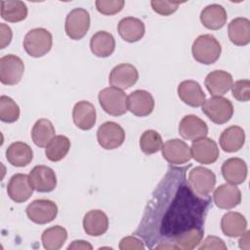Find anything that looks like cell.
<instances>
[{
    "label": "cell",
    "instance_id": "cell-1",
    "mask_svg": "<svg viewBox=\"0 0 250 250\" xmlns=\"http://www.w3.org/2000/svg\"><path fill=\"white\" fill-rule=\"evenodd\" d=\"M222 52L220 42L211 34L199 35L193 42L191 53L193 59L203 64H212L218 61Z\"/></svg>",
    "mask_w": 250,
    "mask_h": 250
},
{
    "label": "cell",
    "instance_id": "cell-2",
    "mask_svg": "<svg viewBox=\"0 0 250 250\" xmlns=\"http://www.w3.org/2000/svg\"><path fill=\"white\" fill-rule=\"evenodd\" d=\"M53 45V36L45 28L38 27L29 30L23 39V48L25 52L33 58L45 56L51 50Z\"/></svg>",
    "mask_w": 250,
    "mask_h": 250
},
{
    "label": "cell",
    "instance_id": "cell-3",
    "mask_svg": "<svg viewBox=\"0 0 250 250\" xmlns=\"http://www.w3.org/2000/svg\"><path fill=\"white\" fill-rule=\"evenodd\" d=\"M98 99L102 108L109 115L120 116L128 110L127 95L120 89L114 87L104 88L100 91Z\"/></svg>",
    "mask_w": 250,
    "mask_h": 250
},
{
    "label": "cell",
    "instance_id": "cell-4",
    "mask_svg": "<svg viewBox=\"0 0 250 250\" xmlns=\"http://www.w3.org/2000/svg\"><path fill=\"white\" fill-rule=\"evenodd\" d=\"M202 112L214 123H227L233 114L231 102L222 96H214L202 104Z\"/></svg>",
    "mask_w": 250,
    "mask_h": 250
},
{
    "label": "cell",
    "instance_id": "cell-5",
    "mask_svg": "<svg viewBox=\"0 0 250 250\" xmlns=\"http://www.w3.org/2000/svg\"><path fill=\"white\" fill-rule=\"evenodd\" d=\"M90 27V14L83 8H75L71 10L64 23L66 35L72 40L82 39L88 32Z\"/></svg>",
    "mask_w": 250,
    "mask_h": 250
},
{
    "label": "cell",
    "instance_id": "cell-6",
    "mask_svg": "<svg viewBox=\"0 0 250 250\" xmlns=\"http://www.w3.org/2000/svg\"><path fill=\"white\" fill-rule=\"evenodd\" d=\"M24 63L22 60L13 54L5 55L0 59V81L4 85L18 84L23 75Z\"/></svg>",
    "mask_w": 250,
    "mask_h": 250
},
{
    "label": "cell",
    "instance_id": "cell-7",
    "mask_svg": "<svg viewBox=\"0 0 250 250\" xmlns=\"http://www.w3.org/2000/svg\"><path fill=\"white\" fill-rule=\"evenodd\" d=\"M188 186L199 196H207L215 188V174L202 166L191 169L188 173Z\"/></svg>",
    "mask_w": 250,
    "mask_h": 250
},
{
    "label": "cell",
    "instance_id": "cell-8",
    "mask_svg": "<svg viewBox=\"0 0 250 250\" xmlns=\"http://www.w3.org/2000/svg\"><path fill=\"white\" fill-rule=\"evenodd\" d=\"M25 212L28 219L33 223L45 225L57 217L58 206L49 199H36L27 205Z\"/></svg>",
    "mask_w": 250,
    "mask_h": 250
},
{
    "label": "cell",
    "instance_id": "cell-9",
    "mask_svg": "<svg viewBox=\"0 0 250 250\" xmlns=\"http://www.w3.org/2000/svg\"><path fill=\"white\" fill-rule=\"evenodd\" d=\"M99 145L104 149H114L119 147L125 141L123 128L112 121L103 123L97 131Z\"/></svg>",
    "mask_w": 250,
    "mask_h": 250
},
{
    "label": "cell",
    "instance_id": "cell-10",
    "mask_svg": "<svg viewBox=\"0 0 250 250\" xmlns=\"http://www.w3.org/2000/svg\"><path fill=\"white\" fill-rule=\"evenodd\" d=\"M138 79L139 72L133 64L120 63L115 65L110 71L108 82L111 87L126 90L135 85Z\"/></svg>",
    "mask_w": 250,
    "mask_h": 250
},
{
    "label": "cell",
    "instance_id": "cell-11",
    "mask_svg": "<svg viewBox=\"0 0 250 250\" xmlns=\"http://www.w3.org/2000/svg\"><path fill=\"white\" fill-rule=\"evenodd\" d=\"M190 153L195 161L201 164H212L219 157V147L214 140L204 137L192 141Z\"/></svg>",
    "mask_w": 250,
    "mask_h": 250
},
{
    "label": "cell",
    "instance_id": "cell-12",
    "mask_svg": "<svg viewBox=\"0 0 250 250\" xmlns=\"http://www.w3.org/2000/svg\"><path fill=\"white\" fill-rule=\"evenodd\" d=\"M163 158L174 165H181L188 162L191 158L190 147L184 141L179 139L168 140L161 147Z\"/></svg>",
    "mask_w": 250,
    "mask_h": 250
},
{
    "label": "cell",
    "instance_id": "cell-13",
    "mask_svg": "<svg viewBox=\"0 0 250 250\" xmlns=\"http://www.w3.org/2000/svg\"><path fill=\"white\" fill-rule=\"evenodd\" d=\"M154 108V99L146 90H135L127 97V109L136 116H147Z\"/></svg>",
    "mask_w": 250,
    "mask_h": 250
},
{
    "label": "cell",
    "instance_id": "cell-14",
    "mask_svg": "<svg viewBox=\"0 0 250 250\" xmlns=\"http://www.w3.org/2000/svg\"><path fill=\"white\" fill-rule=\"evenodd\" d=\"M33 190L34 188L29 180V176L21 173L12 176L7 186L9 197L17 203H22L29 199Z\"/></svg>",
    "mask_w": 250,
    "mask_h": 250
},
{
    "label": "cell",
    "instance_id": "cell-15",
    "mask_svg": "<svg viewBox=\"0 0 250 250\" xmlns=\"http://www.w3.org/2000/svg\"><path fill=\"white\" fill-rule=\"evenodd\" d=\"M28 176L33 188L38 192H50L57 186V176L54 170L48 166L37 165Z\"/></svg>",
    "mask_w": 250,
    "mask_h": 250
},
{
    "label": "cell",
    "instance_id": "cell-16",
    "mask_svg": "<svg viewBox=\"0 0 250 250\" xmlns=\"http://www.w3.org/2000/svg\"><path fill=\"white\" fill-rule=\"evenodd\" d=\"M179 134L186 140L195 141L206 137L208 134V127L198 116L188 114L184 116L180 121Z\"/></svg>",
    "mask_w": 250,
    "mask_h": 250
},
{
    "label": "cell",
    "instance_id": "cell-17",
    "mask_svg": "<svg viewBox=\"0 0 250 250\" xmlns=\"http://www.w3.org/2000/svg\"><path fill=\"white\" fill-rule=\"evenodd\" d=\"M213 199L217 207L231 209L241 202V192L235 185L223 184L215 189Z\"/></svg>",
    "mask_w": 250,
    "mask_h": 250
},
{
    "label": "cell",
    "instance_id": "cell-18",
    "mask_svg": "<svg viewBox=\"0 0 250 250\" xmlns=\"http://www.w3.org/2000/svg\"><path fill=\"white\" fill-rule=\"evenodd\" d=\"M204 83L211 95L223 96L230 90L233 84V79L230 73L218 69L209 72L205 77Z\"/></svg>",
    "mask_w": 250,
    "mask_h": 250
},
{
    "label": "cell",
    "instance_id": "cell-19",
    "mask_svg": "<svg viewBox=\"0 0 250 250\" xmlns=\"http://www.w3.org/2000/svg\"><path fill=\"white\" fill-rule=\"evenodd\" d=\"M178 96L186 104L198 107L205 102V94L199 83L193 80H185L178 86Z\"/></svg>",
    "mask_w": 250,
    "mask_h": 250
},
{
    "label": "cell",
    "instance_id": "cell-20",
    "mask_svg": "<svg viewBox=\"0 0 250 250\" xmlns=\"http://www.w3.org/2000/svg\"><path fill=\"white\" fill-rule=\"evenodd\" d=\"M222 175L224 179L231 185L242 184L247 177V165L244 160L238 157L227 159L222 165Z\"/></svg>",
    "mask_w": 250,
    "mask_h": 250
},
{
    "label": "cell",
    "instance_id": "cell-21",
    "mask_svg": "<svg viewBox=\"0 0 250 250\" xmlns=\"http://www.w3.org/2000/svg\"><path fill=\"white\" fill-rule=\"evenodd\" d=\"M72 118L79 129L90 130L96 123V108L90 102L80 101L73 106Z\"/></svg>",
    "mask_w": 250,
    "mask_h": 250
},
{
    "label": "cell",
    "instance_id": "cell-22",
    "mask_svg": "<svg viewBox=\"0 0 250 250\" xmlns=\"http://www.w3.org/2000/svg\"><path fill=\"white\" fill-rule=\"evenodd\" d=\"M119 35L129 43L137 42L143 38L146 32L145 23L137 18L127 17L120 20L117 25Z\"/></svg>",
    "mask_w": 250,
    "mask_h": 250
},
{
    "label": "cell",
    "instance_id": "cell-23",
    "mask_svg": "<svg viewBox=\"0 0 250 250\" xmlns=\"http://www.w3.org/2000/svg\"><path fill=\"white\" fill-rule=\"evenodd\" d=\"M83 229L91 236H100L108 229V218L102 210H91L83 218Z\"/></svg>",
    "mask_w": 250,
    "mask_h": 250
},
{
    "label": "cell",
    "instance_id": "cell-24",
    "mask_svg": "<svg viewBox=\"0 0 250 250\" xmlns=\"http://www.w3.org/2000/svg\"><path fill=\"white\" fill-rule=\"evenodd\" d=\"M227 12L222 5L211 4L206 6L200 14V21L202 24L212 30L222 28L227 22Z\"/></svg>",
    "mask_w": 250,
    "mask_h": 250
},
{
    "label": "cell",
    "instance_id": "cell-25",
    "mask_svg": "<svg viewBox=\"0 0 250 250\" xmlns=\"http://www.w3.org/2000/svg\"><path fill=\"white\" fill-rule=\"evenodd\" d=\"M220 146L224 151L235 152L238 151L245 143L244 130L236 125L229 126L225 129L220 136Z\"/></svg>",
    "mask_w": 250,
    "mask_h": 250
},
{
    "label": "cell",
    "instance_id": "cell-26",
    "mask_svg": "<svg viewBox=\"0 0 250 250\" xmlns=\"http://www.w3.org/2000/svg\"><path fill=\"white\" fill-rule=\"evenodd\" d=\"M6 158L13 166L24 167L31 162L33 151L26 143L15 142L6 149Z\"/></svg>",
    "mask_w": 250,
    "mask_h": 250
},
{
    "label": "cell",
    "instance_id": "cell-27",
    "mask_svg": "<svg viewBox=\"0 0 250 250\" xmlns=\"http://www.w3.org/2000/svg\"><path fill=\"white\" fill-rule=\"evenodd\" d=\"M90 49L99 58L109 57L115 50L114 37L107 31H98L91 37Z\"/></svg>",
    "mask_w": 250,
    "mask_h": 250
},
{
    "label": "cell",
    "instance_id": "cell-28",
    "mask_svg": "<svg viewBox=\"0 0 250 250\" xmlns=\"http://www.w3.org/2000/svg\"><path fill=\"white\" fill-rule=\"evenodd\" d=\"M229 38L234 45L245 46L250 42V21L246 18H235L228 26Z\"/></svg>",
    "mask_w": 250,
    "mask_h": 250
},
{
    "label": "cell",
    "instance_id": "cell-29",
    "mask_svg": "<svg viewBox=\"0 0 250 250\" xmlns=\"http://www.w3.org/2000/svg\"><path fill=\"white\" fill-rule=\"evenodd\" d=\"M247 228L245 217L238 212L226 213L221 221L222 231L229 237H237L242 235Z\"/></svg>",
    "mask_w": 250,
    "mask_h": 250
},
{
    "label": "cell",
    "instance_id": "cell-30",
    "mask_svg": "<svg viewBox=\"0 0 250 250\" xmlns=\"http://www.w3.org/2000/svg\"><path fill=\"white\" fill-rule=\"evenodd\" d=\"M56 131L53 123L46 118L38 119L31 130V139L35 146L46 147L47 145L55 137Z\"/></svg>",
    "mask_w": 250,
    "mask_h": 250
},
{
    "label": "cell",
    "instance_id": "cell-31",
    "mask_svg": "<svg viewBox=\"0 0 250 250\" xmlns=\"http://www.w3.org/2000/svg\"><path fill=\"white\" fill-rule=\"evenodd\" d=\"M0 15L9 22L21 21L27 16V7L20 0H2Z\"/></svg>",
    "mask_w": 250,
    "mask_h": 250
},
{
    "label": "cell",
    "instance_id": "cell-32",
    "mask_svg": "<svg viewBox=\"0 0 250 250\" xmlns=\"http://www.w3.org/2000/svg\"><path fill=\"white\" fill-rule=\"evenodd\" d=\"M70 148V141L66 136H55L45 148L46 157L52 162H58L64 158Z\"/></svg>",
    "mask_w": 250,
    "mask_h": 250
},
{
    "label": "cell",
    "instance_id": "cell-33",
    "mask_svg": "<svg viewBox=\"0 0 250 250\" xmlns=\"http://www.w3.org/2000/svg\"><path fill=\"white\" fill-rule=\"evenodd\" d=\"M67 238V231L61 226H54L45 229L41 235L43 247L47 250L60 249Z\"/></svg>",
    "mask_w": 250,
    "mask_h": 250
},
{
    "label": "cell",
    "instance_id": "cell-34",
    "mask_svg": "<svg viewBox=\"0 0 250 250\" xmlns=\"http://www.w3.org/2000/svg\"><path fill=\"white\" fill-rule=\"evenodd\" d=\"M204 230L200 227L189 229L174 238V242L178 249H185L189 250L195 248L200 242L203 237Z\"/></svg>",
    "mask_w": 250,
    "mask_h": 250
},
{
    "label": "cell",
    "instance_id": "cell-35",
    "mask_svg": "<svg viewBox=\"0 0 250 250\" xmlns=\"http://www.w3.org/2000/svg\"><path fill=\"white\" fill-rule=\"evenodd\" d=\"M162 138L160 134L154 130H146L140 139V147L142 151L147 155L153 154L161 149Z\"/></svg>",
    "mask_w": 250,
    "mask_h": 250
},
{
    "label": "cell",
    "instance_id": "cell-36",
    "mask_svg": "<svg viewBox=\"0 0 250 250\" xmlns=\"http://www.w3.org/2000/svg\"><path fill=\"white\" fill-rule=\"evenodd\" d=\"M20 107L10 97H0V119L6 123L16 122L20 117Z\"/></svg>",
    "mask_w": 250,
    "mask_h": 250
},
{
    "label": "cell",
    "instance_id": "cell-37",
    "mask_svg": "<svg viewBox=\"0 0 250 250\" xmlns=\"http://www.w3.org/2000/svg\"><path fill=\"white\" fill-rule=\"evenodd\" d=\"M95 4L98 12L105 16H112L123 9L125 2L123 0H97Z\"/></svg>",
    "mask_w": 250,
    "mask_h": 250
},
{
    "label": "cell",
    "instance_id": "cell-38",
    "mask_svg": "<svg viewBox=\"0 0 250 250\" xmlns=\"http://www.w3.org/2000/svg\"><path fill=\"white\" fill-rule=\"evenodd\" d=\"M232 96L239 102H248L250 100V81L248 79L237 80L231 86Z\"/></svg>",
    "mask_w": 250,
    "mask_h": 250
},
{
    "label": "cell",
    "instance_id": "cell-39",
    "mask_svg": "<svg viewBox=\"0 0 250 250\" xmlns=\"http://www.w3.org/2000/svg\"><path fill=\"white\" fill-rule=\"evenodd\" d=\"M180 2H170V1H157V0H152L150 2L152 10L161 15V16H170L174 14L179 6Z\"/></svg>",
    "mask_w": 250,
    "mask_h": 250
},
{
    "label": "cell",
    "instance_id": "cell-40",
    "mask_svg": "<svg viewBox=\"0 0 250 250\" xmlns=\"http://www.w3.org/2000/svg\"><path fill=\"white\" fill-rule=\"evenodd\" d=\"M119 249L121 250H141L145 249L144 243L135 236H126L120 240Z\"/></svg>",
    "mask_w": 250,
    "mask_h": 250
},
{
    "label": "cell",
    "instance_id": "cell-41",
    "mask_svg": "<svg viewBox=\"0 0 250 250\" xmlns=\"http://www.w3.org/2000/svg\"><path fill=\"white\" fill-rule=\"evenodd\" d=\"M199 250H205V249H222V250H226L227 249V245L225 244V242L217 237V236H208L204 239V241L202 242V244L198 247Z\"/></svg>",
    "mask_w": 250,
    "mask_h": 250
},
{
    "label": "cell",
    "instance_id": "cell-42",
    "mask_svg": "<svg viewBox=\"0 0 250 250\" xmlns=\"http://www.w3.org/2000/svg\"><path fill=\"white\" fill-rule=\"evenodd\" d=\"M13 32L9 25L5 23H0V48L4 49L12 41Z\"/></svg>",
    "mask_w": 250,
    "mask_h": 250
},
{
    "label": "cell",
    "instance_id": "cell-43",
    "mask_svg": "<svg viewBox=\"0 0 250 250\" xmlns=\"http://www.w3.org/2000/svg\"><path fill=\"white\" fill-rule=\"evenodd\" d=\"M93 246L85 240H74L69 246L68 249H92Z\"/></svg>",
    "mask_w": 250,
    "mask_h": 250
},
{
    "label": "cell",
    "instance_id": "cell-44",
    "mask_svg": "<svg viewBox=\"0 0 250 250\" xmlns=\"http://www.w3.org/2000/svg\"><path fill=\"white\" fill-rule=\"evenodd\" d=\"M249 230H245V232L242 234V237L239 239V247L243 249L249 248Z\"/></svg>",
    "mask_w": 250,
    "mask_h": 250
}]
</instances>
